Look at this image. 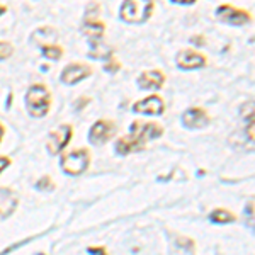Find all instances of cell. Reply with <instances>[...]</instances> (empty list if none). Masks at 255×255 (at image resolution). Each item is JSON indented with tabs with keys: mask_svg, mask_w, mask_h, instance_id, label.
<instances>
[{
	"mask_svg": "<svg viewBox=\"0 0 255 255\" xmlns=\"http://www.w3.org/2000/svg\"><path fill=\"white\" fill-rule=\"evenodd\" d=\"M10 165V158L7 157H0V174H2L3 170H5L7 167Z\"/></svg>",
	"mask_w": 255,
	"mask_h": 255,
	"instance_id": "cell-22",
	"label": "cell"
},
{
	"mask_svg": "<svg viewBox=\"0 0 255 255\" xmlns=\"http://www.w3.org/2000/svg\"><path fill=\"white\" fill-rule=\"evenodd\" d=\"M26 106H27V113H29L32 118L46 116L49 106H51V97H49L48 89L41 84L31 85L26 94Z\"/></svg>",
	"mask_w": 255,
	"mask_h": 255,
	"instance_id": "cell-3",
	"label": "cell"
},
{
	"mask_svg": "<svg viewBox=\"0 0 255 255\" xmlns=\"http://www.w3.org/2000/svg\"><path fill=\"white\" fill-rule=\"evenodd\" d=\"M84 32L89 41H99L102 39V34H104V24L96 19H85Z\"/></svg>",
	"mask_w": 255,
	"mask_h": 255,
	"instance_id": "cell-14",
	"label": "cell"
},
{
	"mask_svg": "<svg viewBox=\"0 0 255 255\" xmlns=\"http://www.w3.org/2000/svg\"><path fill=\"white\" fill-rule=\"evenodd\" d=\"M177 247H180V249H184V250H194V242L191 240V238H177Z\"/></svg>",
	"mask_w": 255,
	"mask_h": 255,
	"instance_id": "cell-20",
	"label": "cell"
},
{
	"mask_svg": "<svg viewBox=\"0 0 255 255\" xmlns=\"http://www.w3.org/2000/svg\"><path fill=\"white\" fill-rule=\"evenodd\" d=\"M87 101H90V99H89V97H82V99H80V101H79V102H77L75 109H77V111H79V109H82V108H84V102H87Z\"/></svg>",
	"mask_w": 255,
	"mask_h": 255,
	"instance_id": "cell-25",
	"label": "cell"
},
{
	"mask_svg": "<svg viewBox=\"0 0 255 255\" xmlns=\"http://www.w3.org/2000/svg\"><path fill=\"white\" fill-rule=\"evenodd\" d=\"M114 133H116V125L113 121H108V119H101L90 128L89 141L92 145H104L114 136Z\"/></svg>",
	"mask_w": 255,
	"mask_h": 255,
	"instance_id": "cell-7",
	"label": "cell"
},
{
	"mask_svg": "<svg viewBox=\"0 0 255 255\" xmlns=\"http://www.w3.org/2000/svg\"><path fill=\"white\" fill-rule=\"evenodd\" d=\"M89 46H90V51H89L90 58L106 60V58H111V56H113V49H111L108 44L102 43V39H99V41H89Z\"/></svg>",
	"mask_w": 255,
	"mask_h": 255,
	"instance_id": "cell-15",
	"label": "cell"
},
{
	"mask_svg": "<svg viewBox=\"0 0 255 255\" xmlns=\"http://www.w3.org/2000/svg\"><path fill=\"white\" fill-rule=\"evenodd\" d=\"M36 189H38V191H53V189H55V184H53L51 177L44 175L36 182Z\"/></svg>",
	"mask_w": 255,
	"mask_h": 255,
	"instance_id": "cell-18",
	"label": "cell"
},
{
	"mask_svg": "<svg viewBox=\"0 0 255 255\" xmlns=\"http://www.w3.org/2000/svg\"><path fill=\"white\" fill-rule=\"evenodd\" d=\"M92 73V68L89 67V65H84V63H72L68 65V67L63 68V72H61V82H63L65 85H75L82 82L84 79H87V77Z\"/></svg>",
	"mask_w": 255,
	"mask_h": 255,
	"instance_id": "cell-8",
	"label": "cell"
},
{
	"mask_svg": "<svg viewBox=\"0 0 255 255\" xmlns=\"http://www.w3.org/2000/svg\"><path fill=\"white\" fill-rule=\"evenodd\" d=\"M119 68H121V65H119L116 60H111V61L106 63V70H108L109 73H116Z\"/></svg>",
	"mask_w": 255,
	"mask_h": 255,
	"instance_id": "cell-21",
	"label": "cell"
},
{
	"mask_svg": "<svg viewBox=\"0 0 255 255\" xmlns=\"http://www.w3.org/2000/svg\"><path fill=\"white\" fill-rule=\"evenodd\" d=\"M216 17L225 24H230V26H244V24L250 22L252 20V15L249 12L237 9V7L232 5H220L216 9Z\"/></svg>",
	"mask_w": 255,
	"mask_h": 255,
	"instance_id": "cell-6",
	"label": "cell"
},
{
	"mask_svg": "<svg viewBox=\"0 0 255 255\" xmlns=\"http://www.w3.org/2000/svg\"><path fill=\"white\" fill-rule=\"evenodd\" d=\"M5 7H3V5H0V15H3V14H5Z\"/></svg>",
	"mask_w": 255,
	"mask_h": 255,
	"instance_id": "cell-27",
	"label": "cell"
},
{
	"mask_svg": "<svg viewBox=\"0 0 255 255\" xmlns=\"http://www.w3.org/2000/svg\"><path fill=\"white\" fill-rule=\"evenodd\" d=\"M165 82V77L160 70H148L138 77V87L143 90H158Z\"/></svg>",
	"mask_w": 255,
	"mask_h": 255,
	"instance_id": "cell-13",
	"label": "cell"
},
{
	"mask_svg": "<svg viewBox=\"0 0 255 255\" xmlns=\"http://www.w3.org/2000/svg\"><path fill=\"white\" fill-rule=\"evenodd\" d=\"M17 206H19L17 194L9 187H0V221L12 216V213L15 211Z\"/></svg>",
	"mask_w": 255,
	"mask_h": 255,
	"instance_id": "cell-12",
	"label": "cell"
},
{
	"mask_svg": "<svg viewBox=\"0 0 255 255\" xmlns=\"http://www.w3.org/2000/svg\"><path fill=\"white\" fill-rule=\"evenodd\" d=\"M133 111L138 114H146V116H160L165 111V104L158 96H150L143 101H138L133 106Z\"/></svg>",
	"mask_w": 255,
	"mask_h": 255,
	"instance_id": "cell-10",
	"label": "cell"
},
{
	"mask_svg": "<svg viewBox=\"0 0 255 255\" xmlns=\"http://www.w3.org/2000/svg\"><path fill=\"white\" fill-rule=\"evenodd\" d=\"M209 125V116L204 109L191 108L182 114V126L187 129H203Z\"/></svg>",
	"mask_w": 255,
	"mask_h": 255,
	"instance_id": "cell-9",
	"label": "cell"
},
{
	"mask_svg": "<svg viewBox=\"0 0 255 255\" xmlns=\"http://www.w3.org/2000/svg\"><path fill=\"white\" fill-rule=\"evenodd\" d=\"M151 12H153V0H125L119 15L125 22L141 24L150 19Z\"/></svg>",
	"mask_w": 255,
	"mask_h": 255,
	"instance_id": "cell-2",
	"label": "cell"
},
{
	"mask_svg": "<svg viewBox=\"0 0 255 255\" xmlns=\"http://www.w3.org/2000/svg\"><path fill=\"white\" fill-rule=\"evenodd\" d=\"M89 254H106L108 250L104 249V247H90V249H87Z\"/></svg>",
	"mask_w": 255,
	"mask_h": 255,
	"instance_id": "cell-23",
	"label": "cell"
},
{
	"mask_svg": "<svg viewBox=\"0 0 255 255\" xmlns=\"http://www.w3.org/2000/svg\"><path fill=\"white\" fill-rule=\"evenodd\" d=\"M2 138H3V126L0 125V141H2Z\"/></svg>",
	"mask_w": 255,
	"mask_h": 255,
	"instance_id": "cell-26",
	"label": "cell"
},
{
	"mask_svg": "<svg viewBox=\"0 0 255 255\" xmlns=\"http://www.w3.org/2000/svg\"><path fill=\"white\" fill-rule=\"evenodd\" d=\"M12 53H14V48H12V44L7 43V41H0V60L10 58Z\"/></svg>",
	"mask_w": 255,
	"mask_h": 255,
	"instance_id": "cell-19",
	"label": "cell"
},
{
	"mask_svg": "<svg viewBox=\"0 0 255 255\" xmlns=\"http://www.w3.org/2000/svg\"><path fill=\"white\" fill-rule=\"evenodd\" d=\"M72 136H73V128L70 125H61L58 129L53 131L46 141L49 155H58L60 151H63V148L70 143Z\"/></svg>",
	"mask_w": 255,
	"mask_h": 255,
	"instance_id": "cell-5",
	"label": "cell"
},
{
	"mask_svg": "<svg viewBox=\"0 0 255 255\" xmlns=\"http://www.w3.org/2000/svg\"><path fill=\"white\" fill-rule=\"evenodd\" d=\"M206 65V58L194 49H182L177 55V67L182 70H197Z\"/></svg>",
	"mask_w": 255,
	"mask_h": 255,
	"instance_id": "cell-11",
	"label": "cell"
},
{
	"mask_svg": "<svg viewBox=\"0 0 255 255\" xmlns=\"http://www.w3.org/2000/svg\"><path fill=\"white\" fill-rule=\"evenodd\" d=\"M41 53H43V56L48 60H60L61 56H63V49L60 46H55V44H44V46L41 48Z\"/></svg>",
	"mask_w": 255,
	"mask_h": 255,
	"instance_id": "cell-17",
	"label": "cell"
},
{
	"mask_svg": "<svg viewBox=\"0 0 255 255\" xmlns=\"http://www.w3.org/2000/svg\"><path fill=\"white\" fill-rule=\"evenodd\" d=\"M131 133L128 136L119 138L116 141V153L118 155H126L134 153L145 148V143L148 139L160 138L163 134V128L157 125V123H139L134 121L131 125Z\"/></svg>",
	"mask_w": 255,
	"mask_h": 255,
	"instance_id": "cell-1",
	"label": "cell"
},
{
	"mask_svg": "<svg viewBox=\"0 0 255 255\" xmlns=\"http://www.w3.org/2000/svg\"><path fill=\"white\" fill-rule=\"evenodd\" d=\"M89 163H90V155L85 148H80V150H75V151H72V153L63 155L60 160L61 170L67 175L84 174L89 168Z\"/></svg>",
	"mask_w": 255,
	"mask_h": 255,
	"instance_id": "cell-4",
	"label": "cell"
},
{
	"mask_svg": "<svg viewBox=\"0 0 255 255\" xmlns=\"http://www.w3.org/2000/svg\"><path fill=\"white\" fill-rule=\"evenodd\" d=\"M174 3H179V5H191V3H194L196 0H172Z\"/></svg>",
	"mask_w": 255,
	"mask_h": 255,
	"instance_id": "cell-24",
	"label": "cell"
},
{
	"mask_svg": "<svg viewBox=\"0 0 255 255\" xmlns=\"http://www.w3.org/2000/svg\"><path fill=\"white\" fill-rule=\"evenodd\" d=\"M209 221L216 225H226V223H233L235 216L228 211V209H213L209 213Z\"/></svg>",
	"mask_w": 255,
	"mask_h": 255,
	"instance_id": "cell-16",
	"label": "cell"
}]
</instances>
